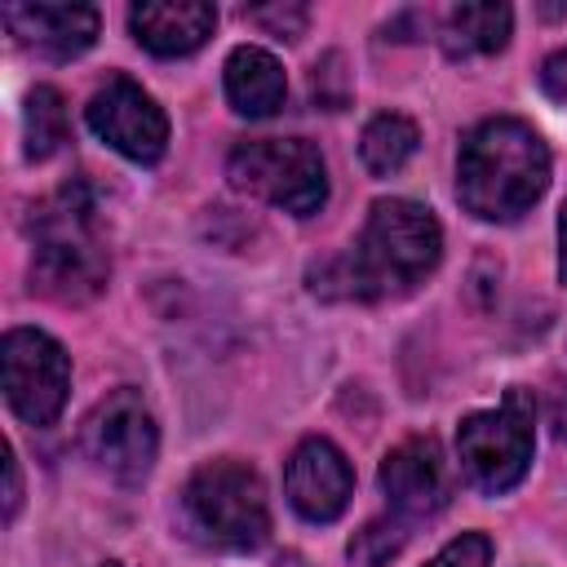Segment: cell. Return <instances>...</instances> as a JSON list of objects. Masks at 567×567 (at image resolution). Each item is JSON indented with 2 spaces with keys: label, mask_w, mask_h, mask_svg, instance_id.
<instances>
[{
  "label": "cell",
  "mask_w": 567,
  "mask_h": 567,
  "mask_svg": "<svg viewBox=\"0 0 567 567\" xmlns=\"http://www.w3.org/2000/svg\"><path fill=\"white\" fill-rule=\"evenodd\" d=\"M443 252V235L430 208L412 199H377L368 208L359 244L310 270V288L319 297H346V301H381L394 292L416 288Z\"/></svg>",
  "instance_id": "obj_1"
},
{
  "label": "cell",
  "mask_w": 567,
  "mask_h": 567,
  "mask_svg": "<svg viewBox=\"0 0 567 567\" xmlns=\"http://www.w3.org/2000/svg\"><path fill=\"white\" fill-rule=\"evenodd\" d=\"M549 186V151L523 120H487L461 142L456 195L483 221L523 217Z\"/></svg>",
  "instance_id": "obj_2"
},
{
  "label": "cell",
  "mask_w": 567,
  "mask_h": 567,
  "mask_svg": "<svg viewBox=\"0 0 567 567\" xmlns=\"http://www.w3.org/2000/svg\"><path fill=\"white\" fill-rule=\"evenodd\" d=\"M31 279L53 301H89L106 284V244L84 186H62L31 213Z\"/></svg>",
  "instance_id": "obj_3"
},
{
  "label": "cell",
  "mask_w": 567,
  "mask_h": 567,
  "mask_svg": "<svg viewBox=\"0 0 567 567\" xmlns=\"http://www.w3.org/2000/svg\"><path fill=\"white\" fill-rule=\"evenodd\" d=\"M186 518L190 527L230 554L261 549L270 536V505L266 487L252 465L244 461H208L186 483Z\"/></svg>",
  "instance_id": "obj_4"
},
{
  "label": "cell",
  "mask_w": 567,
  "mask_h": 567,
  "mask_svg": "<svg viewBox=\"0 0 567 567\" xmlns=\"http://www.w3.org/2000/svg\"><path fill=\"white\" fill-rule=\"evenodd\" d=\"M230 182L292 217H310L328 199V173L319 146L306 137H257L230 151Z\"/></svg>",
  "instance_id": "obj_5"
},
{
  "label": "cell",
  "mask_w": 567,
  "mask_h": 567,
  "mask_svg": "<svg viewBox=\"0 0 567 567\" xmlns=\"http://www.w3.org/2000/svg\"><path fill=\"white\" fill-rule=\"evenodd\" d=\"M532 425H536V403L527 390H509L501 408L470 412L456 430V456L470 483L492 496L509 492L532 465V443H536Z\"/></svg>",
  "instance_id": "obj_6"
},
{
  "label": "cell",
  "mask_w": 567,
  "mask_h": 567,
  "mask_svg": "<svg viewBox=\"0 0 567 567\" xmlns=\"http://www.w3.org/2000/svg\"><path fill=\"white\" fill-rule=\"evenodd\" d=\"M0 377H4V399L27 425H53L66 385H71V363L66 350L40 332V328H13L0 341Z\"/></svg>",
  "instance_id": "obj_7"
},
{
  "label": "cell",
  "mask_w": 567,
  "mask_h": 567,
  "mask_svg": "<svg viewBox=\"0 0 567 567\" xmlns=\"http://www.w3.org/2000/svg\"><path fill=\"white\" fill-rule=\"evenodd\" d=\"M80 447L84 456L106 470L111 478L120 483H142L151 461H155V447H159V434H155V421L142 403L137 390H111L80 425Z\"/></svg>",
  "instance_id": "obj_8"
},
{
  "label": "cell",
  "mask_w": 567,
  "mask_h": 567,
  "mask_svg": "<svg viewBox=\"0 0 567 567\" xmlns=\"http://www.w3.org/2000/svg\"><path fill=\"white\" fill-rule=\"evenodd\" d=\"M89 128L111 146L120 151L124 159L133 164H155L168 146V120L164 111L155 106V97L133 84L128 75H111L93 97H89V111H84Z\"/></svg>",
  "instance_id": "obj_9"
},
{
  "label": "cell",
  "mask_w": 567,
  "mask_h": 567,
  "mask_svg": "<svg viewBox=\"0 0 567 567\" xmlns=\"http://www.w3.org/2000/svg\"><path fill=\"white\" fill-rule=\"evenodd\" d=\"M377 478L399 518H430L452 496L447 461L430 434H416V439H403L399 447H390Z\"/></svg>",
  "instance_id": "obj_10"
},
{
  "label": "cell",
  "mask_w": 567,
  "mask_h": 567,
  "mask_svg": "<svg viewBox=\"0 0 567 567\" xmlns=\"http://www.w3.org/2000/svg\"><path fill=\"white\" fill-rule=\"evenodd\" d=\"M284 487L292 509L306 523H332L341 518V509L350 505L354 492V470L341 456V447H332L328 439H306L284 470Z\"/></svg>",
  "instance_id": "obj_11"
},
{
  "label": "cell",
  "mask_w": 567,
  "mask_h": 567,
  "mask_svg": "<svg viewBox=\"0 0 567 567\" xmlns=\"http://www.w3.org/2000/svg\"><path fill=\"white\" fill-rule=\"evenodd\" d=\"M0 18L18 44L49 58H75L97 40L93 4H4Z\"/></svg>",
  "instance_id": "obj_12"
},
{
  "label": "cell",
  "mask_w": 567,
  "mask_h": 567,
  "mask_svg": "<svg viewBox=\"0 0 567 567\" xmlns=\"http://www.w3.org/2000/svg\"><path fill=\"white\" fill-rule=\"evenodd\" d=\"M128 27L142 49L159 58H186L213 35L217 9L204 0H146V4H133Z\"/></svg>",
  "instance_id": "obj_13"
},
{
  "label": "cell",
  "mask_w": 567,
  "mask_h": 567,
  "mask_svg": "<svg viewBox=\"0 0 567 567\" xmlns=\"http://www.w3.org/2000/svg\"><path fill=\"white\" fill-rule=\"evenodd\" d=\"M226 97L248 120L275 115L288 97V80H284V66L275 62V53H266L257 44H239L226 58Z\"/></svg>",
  "instance_id": "obj_14"
},
{
  "label": "cell",
  "mask_w": 567,
  "mask_h": 567,
  "mask_svg": "<svg viewBox=\"0 0 567 567\" xmlns=\"http://www.w3.org/2000/svg\"><path fill=\"white\" fill-rule=\"evenodd\" d=\"M509 27H514L509 4H456L443 18V49H447V58L496 53V49H505Z\"/></svg>",
  "instance_id": "obj_15"
},
{
  "label": "cell",
  "mask_w": 567,
  "mask_h": 567,
  "mask_svg": "<svg viewBox=\"0 0 567 567\" xmlns=\"http://www.w3.org/2000/svg\"><path fill=\"white\" fill-rule=\"evenodd\" d=\"M416 146H421L416 124L408 115H399V111H385V115L368 120V128L359 137V159H363V168L372 177H394L416 155Z\"/></svg>",
  "instance_id": "obj_16"
},
{
  "label": "cell",
  "mask_w": 567,
  "mask_h": 567,
  "mask_svg": "<svg viewBox=\"0 0 567 567\" xmlns=\"http://www.w3.org/2000/svg\"><path fill=\"white\" fill-rule=\"evenodd\" d=\"M22 128H27V159L53 155V151L66 142V106H62V93L49 89V84L31 89Z\"/></svg>",
  "instance_id": "obj_17"
},
{
  "label": "cell",
  "mask_w": 567,
  "mask_h": 567,
  "mask_svg": "<svg viewBox=\"0 0 567 567\" xmlns=\"http://www.w3.org/2000/svg\"><path fill=\"white\" fill-rule=\"evenodd\" d=\"M408 545V523L403 518H372L363 532L350 536V567H385L399 549Z\"/></svg>",
  "instance_id": "obj_18"
},
{
  "label": "cell",
  "mask_w": 567,
  "mask_h": 567,
  "mask_svg": "<svg viewBox=\"0 0 567 567\" xmlns=\"http://www.w3.org/2000/svg\"><path fill=\"white\" fill-rule=\"evenodd\" d=\"M244 18L257 22V27H266L279 40H297L306 31V22H310L306 4H257V9H244Z\"/></svg>",
  "instance_id": "obj_19"
},
{
  "label": "cell",
  "mask_w": 567,
  "mask_h": 567,
  "mask_svg": "<svg viewBox=\"0 0 567 567\" xmlns=\"http://www.w3.org/2000/svg\"><path fill=\"white\" fill-rule=\"evenodd\" d=\"M487 563H492V540L478 536V532L456 536L452 545H443V549L430 558V567H487Z\"/></svg>",
  "instance_id": "obj_20"
},
{
  "label": "cell",
  "mask_w": 567,
  "mask_h": 567,
  "mask_svg": "<svg viewBox=\"0 0 567 567\" xmlns=\"http://www.w3.org/2000/svg\"><path fill=\"white\" fill-rule=\"evenodd\" d=\"M540 89H545L549 97L567 102V49H558V53H549V58L540 62Z\"/></svg>",
  "instance_id": "obj_21"
},
{
  "label": "cell",
  "mask_w": 567,
  "mask_h": 567,
  "mask_svg": "<svg viewBox=\"0 0 567 567\" xmlns=\"http://www.w3.org/2000/svg\"><path fill=\"white\" fill-rule=\"evenodd\" d=\"M4 478H9V487H4V518H13V514H18V501H22V483H18V456H13V447H4Z\"/></svg>",
  "instance_id": "obj_22"
},
{
  "label": "cell",
  "mask_w": 567,
  "mask_h": 567,
  "mask_svg": "<svg viewBox=\"0 0 567 567\" xmlns=\"http://www.w3.org/2000/svg\"><path fill=\"white\" fill-rule=\"evenodd\" d=\"M549 425H554V434L567 443V385L554 394V403H549Z\"/></svg>",
  "instance_id": "obj_23"
},
{
  "label": "cell",
  "mask_w": 567,
  "mask_h": 567,
  "mask_svg": "<svg viewBox=\"0 0 567 567\" xmlns=\"http://www.w3.org/2000/svg\"><path fill=\"white\" fill-rule=\"evenodd\" d=\"M558 275H563V284H567V204H563V213H558Z\"/></svg>",
  "instance_id": "obj_24"
}]
</instances>
